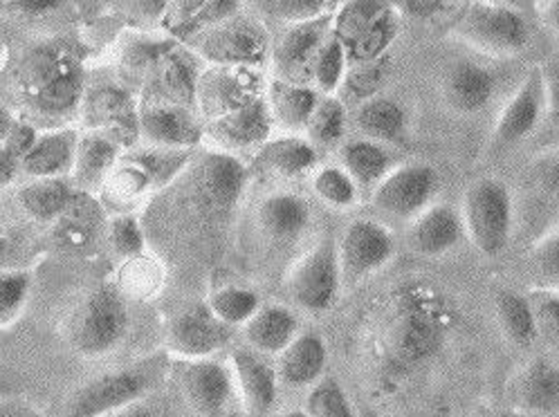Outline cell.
I'll return each instance as SVG.
<instances>
[{
  "label": "cell",
  "instance_id": "cell-1",
  "mask_svg": "<svg viewBox=\"0 0 559 417\" xmlns=\"http://www.w3.org/2000/svg\"><path fill=\"white\" fill-rule=\"evenodd\" d=\"M23 106L44 121H66L82 110L86 95V70L70 50L61 46H36L29 50L14 76Z\"/></svg>",
  "mask_w": 559,
  "mask_h": 417
},
{
  "label": "cell",
  "instance_id": "cell-2",
  "mask_svg": "<svg viewBox=\"0 0 559 417\" xmlns=\"http://www.w3.org/2000/svg\"><path fill=\"white\" fill-rule=\"evenodd\" d=\"M461 221L465 236L478 254L501 257L516 229V202L512 189L499 178L474 180L461 200Z\"/></svg>",
  "mask_w": 559,
  "mask_h": 417
},
{
  "label": "cell",
  "instance_id": "cell-3",
  "mask_svg": "<svg viewBox=\"0 0 559 417\" xmlns=\"http://www.w3.org/2000/svg\"><path fill=\"white\" fill-rule=\"evenodd\" d=\"M189 159L191 151H165L148 146L142 151H124L99 191L104 206L112 208L115 216L129 214V206L176 180Z\"/></svg>",
  "mask_w": 559,
  "mask_h": 417
},
{
  "label": "cell",
  "instance_id": "cell-4",
  "mask_svg": "<svg viewBox=\"0 0 559 417\" xmlns=\"http://www.w3.org/2000/svg\"><path fill=\"white\" fill-rule=\"evenodd\" d=\"M450 34L465 48L490 59L519 57L531 44L526 16L510 3L461 5Z\"/></svg>",
  "mask_w": 559,
  "mask_h": 417
},
{
  "label": "cell",
  "instance_id": "cell-5",
  "mask_svg": "<svg viewBox=\"0 0 559 417\" xmlns=\"http://www.w3.org/2000/svg\"><path fill=\"white\" fill-rule=\"evenodd\" d=\"M131 325L127 297L117 287H99L66 321L68 346L86 359H99L124 342Z\"/></svg>",
  "mask_w": 559,
  "mask_h": 417
},
{
  "label": "cell",
  "instance_id": "cell-6",
  "mask_svg": "<svg viewBox=\"0 0 559 417\" xmlns=\"http://www.w3.org/2000/svg\"><path fill=\"white\" fill-rule=\"evenodd\" d=\"M445 312L427 291H412L395 303L389 319L386 346L403 364H418L431 357L445 339Z\"/></svg>",
  "mask_w": 559,
  "mask_h": 417
},
{
  "label": "cell",
  "instance_id": "cell-7",
  "mask_svg": "<svg viewBox=\"0 0 559 417\" xmlns=\"http://www.w3.org/2000/svg\"><path fill=\"white\" fill-rule=\"evenodd\" d=\"M401 29V14L391 3H340L331 32L342 40L350 65L384 59Z\"/></svg>",
  "mask_w": 559,
  "mask_h": 417
},
{
  "label": "cell",
  "instance_id": "cell-8",
  "mask_svg": "<svg viewBox=\"0 0 559 417\" xmlns=\"http://www.w3.org/2000/svg\"><path fill=\"white\" fill-rule=\"evenodd\" d=\"M342 289L337 240L333 236L319 238L286 276L290 301L312 314L331 310Z\"/></svg>",
  "mask_w": 559,
  "mask_h": 417
},
{
  "label": "cell",
  "instance_id": "cell-9",
  "mask_svg": "<svg viewBox=\"0 0 559 417\" xmlns=\"http://www.w3.org/2000/svg\"><path fill=\"white\" fill-rule=\"evenodd\" d=\"M441 193V174L427 162H405L378 184L371 204L378 214L395 223H414Z\"/></svg>",
  "mask_w": 559,
  "mask_h": 417
},
{
  "label": "cell",
  "instance_id": "cell-10",
  "mask_svg": "<svg viewBox=\"0 0 559 417\" xmlns=\"http://www.w3.org/2000/svg\"><path fill=\"white\" fill-rule=\"evenodd\" d=\"M395 257V236L373 218H355L337 240L342 287H355L382 272Z\"/></svg>",
  "mask_w": 559,
  "mask_h": 417
},
{
  "label": "cell",
  "instance_id": "cell-11",
  "mask_svg": "<svg viewBox=\"0 0 559 417\" xmlns=\"http://www.w3.org/2000/svg\"><path fill=\"white\" fill-rule=\"evenodd\" d=\"M195 52L212 68L259 70L270 59V40L261 23L231 19L198 36Z\"/></svg>",
  "mask_w": 559,
  "mask_h": 417
},
{
  "label": "cell",
  "instance_id": "cell-12",
  "mask_svg": "<svg viewBox=\"0 0 559 417\" xmlns=\"http://www.w3.org/2000/svg\"><path fill=\"white\" fill-rule=\"evenodd\" d=\"M524 200L516 202V227L528 231L531 245L559 227V148L537 159L524 174Z\"/></svg>",
  "mask_w": 559,
  "mask_h": 417
},
{
  "label": "cell",
  "instance_id": "cell-13",
  "mask_svg": "<svg viewBox=\"0 0 559 417\" xmlns=\"http://www.w3.org/2000/svg\"><path fill=\"white\" fill-rule=\"evenodd\" d=\"M151 389V374L142 368H122L99 374L79 386L68 404L66 417H110L144 400Z\"/></svg>",
  "mask_w": 559,
  "mask_h": 417
},
{
  "label": "cell",
  "instance_id": "cell-14",
  "mask_svg": "<svg viewBox=\"0 0 559 417\" xmlns=\"http://www.w3.org/2000/svg\"><path fill=\"white\" fill-rule=\"evenodd\" d=\"M546 121V72L535 65L519 83L492 129V148L510 151L531 140Z\"/></svg>",
  "mask_w": 559,
  "mask_h": 417
},
{
  "label": "cell",
  "instance_id": "cell-15",
  "mask_svg": "<svg viewBox=\"0 0 559 417\" xmlns=\"http://www.w3.org/2000/svg\"><path fill=\"white\" fill-rule=\"evenodd\" d=\"M84 127L93 133H102L115 140L119 146H133L140 142L138 112L140 104L129 95L127 88L115 83H102V86H88L82 102Z\"/></svg>",
  "mask_w": 559,
  "mask_h": 417
},
{
  "label": "cell",
  "instance_id": "cell-16",
  "mask_svg": "<svg viewBox=\"0 0 559 417\" xmlns=\"http://www.w3.org/2000/svg\"><path fill=\"white\" fill-rule=\"evenodd\" d=\"M250 169L231 153L210 151L195 164V193L216 214H229L246 195Z\"/></svg>",
  "mask_w": 559,
  "mask_h": 417
},
{
  "label": "cell",
  "instance_id": "cell-17",
  "mask_svg": "<svg viewBox=\"0 0 559 417\" xmlns=\"http://www.w3.org/2000/svg\"><path fill=\"white\" fill-rule=\"evenodd\" d=\"M312 208L295 191H276L265 195L257 206V231L272 249H293L308 234Z\"/></svg>",
  "mask_w": 559,
  "mask_h": 417
},
{
  "label": "cell",
  "instance_id": "cell-18",
  "mask_svg": "<svg viewBox=\"0 0 559 417\" xmlns=\"http://www.w3.org/2000/svg\"><path fill=\"white\" fill-rule=\"evenodd\" d=\"M178 382L187 404L201 417H223L236 395L229 366L216 359L180 361Z\"/></svg>",
  "mask_w": 559,
  "mask_h": 417
},
{
  "label": "cell",
  "instance_id": "cell-19",
  "mask_svg": "<svg viewBox=\"0 0 559 417\" xmlns=\"http://www.w3.org/2000/svg\"><path fill=\"white\" fill-rule=\"evenodd\" d=\"M140 142L148 148L165 151H191L203 140L205 127H201L195 110L169 104H140L138 112Z\"/></svg>",
  "mask_w": 559,
  "mask_h": 417
},
{
  "label": "cell",
  "instance_id": "cell-20",
  "mask_svg": "<svg viewBox=\"0 0 559 417\" xmlns=\"http://www.w3.org/2000/svg\"><path fill=\"white\" fill-rule=\"evenodd\" d=\"M231 339V327L221 323L207 306L182 312L169 323L167 346L180 361L214 359Z\"/></svg>",
  "mask_w": 559,
  "mask_h": 417
},
{
  "label": "cell",
  "instance_id": "cell-21",
  "mask_svg": "<svg viewBox=\"0 0 559 417\" xmlns=\"http://www.w3.org/2000/svg\"><path fill=\"white\" fill-rule=\"evenodd\" d=\"M272 129L274 121L267 102L265 97H261L207 121L203 140H207L214 146V151L234 155V151H243L252 146L261 148L270 140Z\"/></svg>",
  "mask_w": 559,
  "mask_h": 417
},
{
  "label": "cell",
  "instance_id": "cell-22",
  "mask_svg": "<svg viewBox=\"0 0 559 417\" xmlns=\"http://www.w3.org/2000/svg\"><path fill=\"white\" fill-rule=\"evenodd\" d=\"M261 97L257 70L210 68L203 70L201 81H198L195 110H201L212 121Z\"/></svg>",
  "mask_w": 559,
  "mask_h": 417
},
{
  "label": "cell",
  "instance_id": "cell-23",
  "mask_svg": "<svg viewBox=\"0 0 559 417\" xmlns=\"http://www.w3.org/2000/svg\"><path fill=\"white\" fill-rule=\"evenodd\" d=\"M497 74L469 59H461L448 65L441 79V97L443 104L463 117L484 112L497 93Z\"/></svg>",
  "mask_w": 559,
  "mask_h": 417
},
{
  "label": "cell",
  "instance_id": "cell-24",
  "mask_svg": "<svg viewBox=\"0 0 559 417\" xmlns=\"http://www.w3.org/2000/svg\"><path fill=\"white\" fill-rule=\"evenodd\" d=\"M333 27V16L310 21V23H299V25H288L282 36L274 40L270 59L276 68V72L282 74L278 79L301 83L299 79L304 72L310 76L312 61L317 52L322 50L326 44V38L331 36Z\"/></svg>",
  "mask_w": 559,
  "mask_h": 417
},
{
  "label": "cell",
  "instance_id": "cell-25",
  "mask_svg": "<svg viewBox=\"0 0 559 417\" xmlns=\"http://www.w3.org/2000/svg\"><path fill=\"white\" fill-rule=\"evenodd\" d=\"M201 74L203 70H198L193 59L178 46L146 74L140 104H169L195 110V93Z\"/></svg>",
  "mask_w": 559,
  "mask_h": 417
},
{
  "label": "cell",
  "instance_id": "cell-26",
  "mask_svg": "<svg viewBox=\"0 0 559 417\" xmlns=\"http://www.w3.org/2000/svg\"><path fill=\"white\" fill-rule=\"evenodd\" d=\"M512 410L552 415L559 410V366L550 359H531L519 368L506 389Z\"/></svg>",
  "mask_w": 559,
  "mask_h": 417
},
{
  "label": "cell",
  "instance_id": "cell-27",
  "mask_svg": "<svg viewBox=\"0 0 559 417\" xmlns=\"http://www.w3.org/2000/svg\"><path fill=\"white\" fill-rule=\"evenodd\" d=\"M229 370L248 417H265L276 404L278 378L274 366L252 348H234Z\"/></svg>",
  "mask_w": 559,
  "mask_h": 417
},
{
  "label": "cell",
  "instance_id": "cell-28",
  "mask_svg": "<svg viewBox=\"0 0 559 417\" xmlns=\"http://www.w3.org/2000/svg\"><path fill=\"white\" fill-rule=\"evenodd\" d=\"M465 236L459 206L436 202L425 214L407 225V245L414 254L425 259H441L461 245Z\"/></svg>",
  "mask_w": 559,
  "mask_h": 417
},
{
  "label": "cell",
  "instance_id": "cell-29",
  "mask_svg": "<svg viewBox=\"0 0 559 417\" xmlns=\"http://www.w3.org/2000/svg\"><path fill=\"white\" fill-rule=\"evenodd\" d=\"M79 131L57 127L38 135L32 151L21 159V174L29 180H66L72 174Z\"/></svg>",
  "mask_w": 559,
  "mask_h": 417
},
{
  "label": "cell",
  "instance_id": "cell-30",
  "mask_svg": "<svg viewBox=\"0 0 559 417\" xmlns=\"http://www.w3.org/2000/svg\"><path fill=\"white\" fill-rule=\"evenodd\" d=\"M329 364V346L312 330H301L299 337L276 357L278 384L290 389H312L324 378Z\"/></svg>",
  "mask_w": 559,
  "mask_h": 417
},
{
  "label": "cell",
  "instance_id": "cell-31",
  "mask_svg": "<svg viewBox=\"0 0 559 417\" xmlns=\"http://www.w3.org/2000/svg\"><path fill=\"white\" fill-rule=\"evenodd\" d=\"M124 151V146H119L115 140L102 133L86 131L84 135H79L74 166L70 174V184L74 191L99 193Z\"/></svg>",
  "mask_w": 559,
  "mask_h": 417
},
{
  "label": "cell",
  "instance_id": "cell-32",
  "mask_svg": "<svg viewBox=\"0 0 559 417\" xmlns=\"http://www.w3.org/2000/svg\"><path fill=\"white\" fill-rule=\"evenodd\" d=\"M355 131L362 135V140L391 146V144H405L409 138V115L407 108L386 95L371 97L362 104H357L353 115Z\"/></svg>",
  "mask_w": 559,
  "mask_h": 417
},
{
  "label": "cell",
  "instance_id": "cell-33",
  "mask_svg": "<svg viewBox=\"0 0 559 417\" xmlns=\"http://www.w3.org/2000/svg\"><path fill=\"white\" fill-rule=\"evenodd\" d=\"M301 332L297 314L278 303H263L257 314L243 325L248 348L263 357H278Z\"/></svg>",
  "mask_w": 559,
  "mask_h": 417
},
{
  "label": "cell",
  "instance_id": "cell-34",
  "mask_svg": "<svg viewBox=\"0 0 559 417\" xmlns=\"http://www.w3.org/2000/svg\"><path fill=\"white\" fill-rule=\"evenodd\" d=\"M322 99L312 86L306 83H293L284 79L270 81L265 102L272 115L274 127L284 129L286 135H299L308 129V121Z\"/></svg>",
  "mask_w": 559,
  "mask_h": 417
},
{
  "label": "cell",
  "instance_id": "cell-35",
  "mask_svg": "<svg viewBox=\"0 0 559 417\" xmlns=\"http://www.w3.org/2000/svg\"><path fill=\"white\" fill-rule=\"evenodd\" d=\"M317 159H319L317 148L301 135L270 138L257 151L259 169L286 180H295L310 174L317 166Z\"/></svg>",
  "mask_w": 559,
  "mask_h": 417
},
{
  "label": "cell",
  "instance_id": "cell-36",
  "mask_svg": "<svg viewBox=\"0 0 559 417\" xmlns=\"http://www.w3.org/2000/svg\"><path fill=\"white\" fill-rule=\"evenodd\" d=\"M340 166L350 176L359 193H373L397 164H393L389 146L359 138L342 146Z\"/></svg>",
  "mask_w": 559,
  "mask_h": 417
},
{
  "label": "cell",
  "instance_id": "cell-37",
  "mask_svg": "<svg viewBox=\"0 0 559 417\" xmlns=\"http://www.w3.org/2000/svg\"><path fill=\"white\" fill-rule=\"evenodd\" d=\"M495 319L501 335L514 348H531L537 339V323L528 295L514 289H499L495 295Z\"/></svg>",
  "mask_w": 559,
  "mask_h": 417
},
{
  "label": "cell",
  "instance_id": "cell-38",
  "mask_svg": "<svg viewBox=\"0 0 559 417\" xmlns=\"http://www.w3.org/2000/svg\"><path fill=\"white\" fill-rule=\"evenodd\" d=\"M76 191L68 180H29L16 193L19 206L23 212L38 221V223H52L61 218L72 206Z\"/></svg>",
  "mask_w": 559,
  "mask_h": 417
},
{
  "label": "cell",
  "instance_id": "cell-39",
  "mask_svg": "<svg viewBox=\"0 0 559 417\" xmlns=\"http://www.w3.org/2000/svg\"><path fill=\"white\" fill-rule=\"evenodd\" d=\"M205 306L227 327H243L263 303L261 297L250 287L223 285L212 291Z\"/></svg>",
  "mask_w": 559,
  "mask_h": 417
},
{
  "label": "cell",
  "instance_id": "cell-40",
  "mask_svg": "<svg viewBox=\"0 0 559 417\" xmlns=\"http://www.w3.org/2000/svg\"><path fill=\"white\" fill-rule=\"evenodd\" d=\"M350 61L346 55V48L342 40L331 32L322 50L317 52L312 68H310V81L312 88L322 97H335V93L344 86V79L348 74Z\"/></svg>",
  "mask_w": 559,
  "mask_h": 417
},
{
  "label": "cell",
  "instance_id": "cell-41",
  "mask_svg": "<svg viewBox=\"0 0 559 417\" xmlns=\"http://www.w3.org/2000/svg\"><path fill=\"white\" fill-rule=\"evenodd\" d=\"M346 123L348 112L344 102L337 97H322L308 121L306 140L314 148H333L344 140Z\"/></svg>",
  "mask_w": 559,
  "mask_h": 417
},
{
  "label": "cell",
  "instance_id": "cell-42",
  "mask_svg": "<svg viewBox=\"0 0 559 417\" xmlns=\"http://www.w3.org/2000/svg\"><path fill=\"white\" fill-rule=\"evenodd\" d=\"M526 276L531 289H559V227L531 245Z\"/></svg>",
  "mask_w": 559,
  "mask_h": 417
},
{
  "label": "cell",
  "instance_id": "cell-43",
  "mask_svg": "<svg viewBox=\"0 0 559 417\" xmlns=\"http://www.w3.org/2000/svg\"><path fill=\"white\" fill-rule=\"evenodd\" d=\"M337 5L340 3H329V0H265V3H257L252 8L288 27L333 16Z\"/></svg>",
  "mask_w": 559,
  "mask_h": 417
},
{
  "label": "cell",
  "instance_id": "cell-44",
  "mask_svg": "<svg viewBox=\"0 0 559 417\" xmlns=\"http://www.w3.org/2000/svg\"><path fill=\"white\" fill-rule=\"evenodd\" d=\"M312 193L333 208H350L362 195L340 164H329L314 171Z\"/></svg>",
  "mask_w": 559,
  "mask_h": 417
},
{
  "label": "cell",
  "instance_id": "cell-45",
  "mask_svg": "<svg viewBox=\"0 0 559 417\" xmlns=\"http://www.w3.org/2000/svg\"><path fill=\"white\" fill-rule=\"evenodd\" d=\"M174 48H178V40L163 36H133L122 48V63L138 74H148L159 61H163Z\"/></svg>",
  "mask_w": 559,
  "mask_h": 417
},
{
  "label": "cell",
  "instance_id": "cell-46",
  "mask_svg": "<svg viewBox=\"0 0 559 417\" xmlns=\"http://www.w3.org/2000/svg\"><path fill=\"white\" fill-rule=\"evenodd\" d=\"M304 410L312 417H355L353 404L335 378H322L310 389Z\"/></svg>",
  "mask_w": 559,
  "mask_h": 417
},
{
  "label": "cell",
  "instance_id": "cell-47",
  "mask_svg": "<svg viewBox=\"0 0 559 417\" xmlns=\"http://www.w3.org/2000/svg\"><path fill=\"white\" fill-rule=\"evenodd\" d=\"M32 289V276L23 270H0V325L12 323Z\"/></svg>",
  "mask_w": 559,
  "mask_h": 417
},
{
  "label": "cell",
  "instance_id": "cell-48",
  "mask_svg": "<svg viewBox=\"0 0 559 417\" xmlns=\"http://www.w3.org/2000/svg\"><path fill=\"white\" fill-rule=\"evenodd\" d=\"M108 240L115 249V254L122 257L124 261L138 259L144 254V231L140 227V221L133 214H117L110 218L108 225Z\"/></svg>",
  "mask_w": 559,
  "mask_h": 417
},
{
  "label": "cell",
  "instance_id": "cell-49",
  "mask_svg": "<svg viewBox=\"0 0 559 417\" xmlns=\"http://www.w3.org/2000/svg\"><path fill=\"white\" fill-rule=\"evenodd\" d=\"M129 265L122 272V295H133V297H148L157 287H163V265H157L155 261L146 259L144 254L138 259L127 261Z\"/></svg>",
  "mask_w": 559,
  "mask_h": 417
},
{
  "label": "cell",
  "instance_id": "cell-50",
  "mask_svg": "<svg viewBox=\"0 0 559 417\" xmlns=\"http://www.w3.org/2000/svg\"><path fill=\"white\" fill-rule=\"evenodd\" d=\"M528 299L535 312L539 337L559 346V289H531Z\"/></svg>",
  "mask_w": 559,
  "mask_h": 417
},
{
  "label": "cell",
  "instance_id": "cell-51",
  "mask_svg": "<svg viewBox=\"0 0 559 417\" xmlns=\"http://www.w3.org/2000/svg\"><path fill=\"white\" fill-rule=\"evenodd\" d=\"M384 74H386L384 59L369 61V63H355L348 68L342 88L350 91V95L362 104L371 97H378V88L384 83Z\"/></svg>",
  "mask_w": 559,
  "mask_h": 417
},
{
  "label": "cell",
  "instance_id": "cell-52",
  "mask_svg": "<svg viewBox=\"0 0 559 417\" xmlns=\"http://www.w3.org/2000/svg\"><path fill=\"white\" fill-rule=\"evenodd\" d=\"M38 135H41V133H38V131L34 129L32 121L16 119L14 127L10 129L5 142H3V146L21 162V159L32 151V146H34L36 140H38Z\"/></svg>",
  "mask_w": 559,
  "mask_h": 417
},
{
  "label": "cell",
  "instance_id": "cell-53",
  "mask_svg": "<svg viewBox=\"0 0 559 417\" xmlns=\"http://www.w3.org/2000/svg\"><path fill=\"white\" fill-rule=\"evenodd\" d=\"M454 8L456 5L443 3V0H407V3L395 5L401 19H412V21H431L436 16H443V12Z\"/></svg>",
  "mask_w": 559,
  "mask_h": 417
},
{
  "label": "cell",
  "instance_id": "cell-54",
  "mask_svg": "<svg viewBox=\"0 0 559 417\" xmlns=\"http://www.w3.org/2000/svg\"><path fill=\"white\" fill-rule=\"evenodd\" d=\"M546 72V121L550 123V129L559 133V68Z\"/></svg>",
  "mask_w": 559,
  "mask_h": 417
},
{
  "label": "cell",
  "instance_id": "cell-55",
  "mask_svg": "<svg viewBox=\"0 0 559 417\" xmlns=\"http://www.w3.org/2000/svg\"><path fill=\"white\" fill-rule=\"evenodd\" d=\"M61 8L63 3H59V0H21V3L10 5V10L29 19H44L48 14H55Z\"/></svg>",
  "mask_w": 559,
  "mask_h": 417
},
{
  "label": "cell",
  "instance_id": "cell-56",
  "mask_svg": "<svg viewBox=\"0 0 559 417\" xmlns=\"http://www.w3.org/2000/svg\"><path fill=\"white\" fill-rule=\"evenodd\" d=\"M19 174H21V162L3 144H0V189L10 187Z\"/></svg>",
  "mask_w": 559,
  "mask_h": 417
},
{
  "label": "cell",
  "instance_id": "cell-57",
  "mask_svg": "<svg viewBox=\"0 0 559 417\" xmlns=\"http://www.w3.org/2000/svg\"><path fill=\"white\" fill-rule=\"evenodd\" d=\"M539 21L559 36V0H544L535 5Z\"/></svg>",
  "mask_w": 559,
  "mask_h": 417
},
{
  "label": "cell",
  "instance_id": "cell-58",
  "mask_svg": "<svg viewBox=\"0 0 559 417\" xmlns=\"http://www.w3.org/2000/svg\"><path fill=\"white\" fill-rule=\"evenodd\" d=\"M110 417H157V415L153 413V408H151V406H146V404L138 402V404H133V406H129V408H124V410H117V413H112Z\"/></svg>",
  "mask_w": 559,
  "mask_h": 417
},
{
  "label": "cell",
  "instance_id": "cell-59",
  "mask_svg": "<svg viewBox=\"0 0 559 417\" xmlns=\"http://www.w3.org/2000/svg\"><path fill=\"white\" fill-rule=\"evenodd\" d=\"M14 121H16V117H14V112L8 108V106H3L0 104V144L5 142V138H8V133H10V129L14 127Z\"/></svg>",
  "mask_w": 559,
  "mask_h": 417
},
{
  "label": "cell",
  "instance_id": "cell-60",
  "mask_svg": "<svg viewBox=\"0 0 559 417\" xmlns=\"http://www.w3.org/2000/svg\"><path fill=\"white\" fill-rule=\"evenodd\" d=\"M8 257H10V245H8V238L0 234V270H5Z\"/></svg>",
  "mask_w": 559,
  "mask_h": 417
},
{
  "label": "cell",
  "instance_id": "cell-61",
  "mask_svg": "<svg viewBox=\"0 0 559 417\" xmlns=\"http://www.w3.org/2000/svg\"><path fill=\"white\" fill-rule=\"evenodd\" d=\"M278 417H312V415H308L304 408H290V410L282 413Z\"/></svg>",
  "mask_w": 559,
  "mask_h": 417
},
{
  "label": "cell",
  "instance_id": "cell-62",
  "mask_svg": "<svg viewBox=\"0 0 559 417\" xmlns=\"http://www.w3.org/2000/svg\"><path fill=\"white\" fill-rule=\"evenodd\" d=\"M495 417H528V415L516 413V410H503V413H499V415H495Z\"/></svg>",
  "mask_w": 559,
  "mask_h": 417
}]
</instances>
